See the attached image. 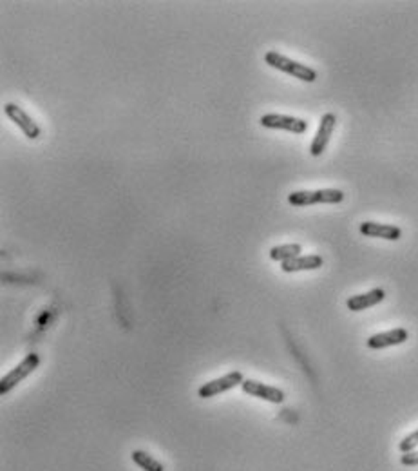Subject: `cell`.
Masks as SVG:
<instances>
[{"label":"cell","mask_w":418,"mask_h":471,"mask_svg":"<svg viewBox=\"0 0 418 471\" xmlns=\"http://www.w3.org/2000/svg\"><path fill=\"white\" fill-rule=\"evenodd\" d=\"M265 62L270 65V68L277 69V71H283L290 77H295L297 80L301 82H315L317 80V71L311 69L310 65H304L301 62H295V60L288 59L284 54L277 53V51H268L265 54Z\"/></svg>","instance_id":"obj_1"},{"label":"cell","mask_w":418,"mask_h":471,"mask_svg":"<svg viewBox=\"0 0 418 471\" xmlns=\"http://www.w3.org/2000/svg\"><path fill=\"white\" fill-rule=\"evenodd\" d=\"M344 199V192L339 189H320V190H295L288 196V201L293 207H310L317 203H341Z\"/></svg>","instance_id":"obj_2"},{"label":"cell","mask_w":418,"mask_h":471,"mask_svg":"<svg viewBox=\"0 0 418 471\" xmlns=\"http://www.w3.org/2000/svg\"><path fill=\"white\" fill-rule=\"evenodd\" d=\"M40 364V357L36 353H27L22 361L18 362L13 370H9L2 379H0V395H6L8 392L15 388L17 385H20L26 377H29L33 371L38 368Z\"/></svg>","instance_id":"obj_3"},{"label":"cell","mask_w":418,"mask_h":471,"mask_svg":"<svg viewBox=\"0 0 418 471\" xmlns=\"http://www.w3.org/2000/svg\"><path fill=\"white\" fill-rule=\"evenodd\" d=\"M243 373L241 371H230V373H226V376L219 377V379H214V380H208V383H205L203 386H199L198 389V395L201 399H212L216 397V395H221L225 394V392H229V389L235 388V386H241L243 385Z\"/></svg>","instance_id":"obj_4"},{"label":"cell","mask_w":418,"mask_h":471,"mask_svg":"<svg viewBox=\"0 0 418 471\" xmlns=\"http://www.w3.org/2000/svg\"><path fill=\"white\" fill-rule=\"evenodd\" d=\"M261 125L266 129H279L293 134H304L308 131V122L302 118L286 116V114H265L261 118Z\"/></svg>","instance_id":"obj_5"},{"label":"cell","mask_w":418,"mask_h":471,"mask_svg":"<svg viewBox=\"0 0 418 471\" xmlns=\"http://www.w3.org/2000/svg\"><path fill=\"white\" fill-rule=\"evenodd\" d=\"M241 388H243V392L247 395H252V397L263 399V401H266V403L281 404V403H284V399H286V395H284L283 389H279V388H275V386H270V385H265V383H261V380L247 379V380H243Z\"/></svg>","instance_id":"obj_6"},{"label":"cell","mask_w":418,"mask_h":471,"mask_svg":"<svg viewBox=\"0 0 418 471\" xmlns=\"http://www.w3.org/2000/svg\"><path fill=\"white\" fill-rule=\"evenodd\" d=\"M335 125H337V116L333 113H326L320 118L319 129H317V134H315L314 141L310 145V154L311 156H320V154L326 150L330 144V138H332L333 131H335Z\"/></svg>","instance_id":"obj_7"},{"label":"cell","mask_w":418,"mask_h":471,"mask_svg":"<svg viewBox=\"0 0 418 471\" xmlns=\"http://www.w3.org/2000/svg\"><path fill=\"white\" fill-rule=\"evenodd\" d=\"M4 113L11 122H15L20 127V131H22L29 140H36V138L40 136V127H38V123H35V120H33L24 109H20L15 104H6Z\"/></svg>","instance_id":"obj_8"},{"label":"cell","mask_w":418,"mask_h":471,"mask_svg":"<svg viewBox=\"0 0 418 471\" xmlns=\"http://www.w3.org/2000/svg\"><path fill=\"white\" fill-rule=\"evenodd\" d=\"M410 334L404 328H393L389 332H382V334H375L371 335L366 344H368V348L371 350H382V348H389V346H396V344H402L408 341Z\"/></svg>","instance_id":"obj_9"},{"label":"cell","mask_w":418,"mask_h":471,"mask_svg":"<svg viewBox=\"0 0 418 471\" xmlns=\"http://www.w3.org/2000/svg\"><path fill=\"white\" fill-rule=\"evenodd\" d=\"M360 234L368 235V238H382L387 241L401 240L402 231L401 226L387 225V223H377V222H364L360 223Z\"/></svg>","instance_id":"obj_10"},{"label":"cell","mask_w":418,"mask_h":471,"mask_svg":"<svg viewBox=\"0 0 418 471\" xmlns=\"http://www.w3.org/2000/svg\"><path fill=\"white\" fill-rule=\"evenodd\" d=\"M324 259L317 254H308V256H297L293 259L281 263V268L286 274H293V272H304V270H317L323 267Z\"/></svg>","instance_id":"obj_11"},{"label":"cell","mask_w":418,"mask_h":471,"mask_svg":"<svg viewBox=\"0 0 418 471\" xmlns=\"http://www.w3.org/2000/svg\"><path fill=\"white\" fill-rule=\"evenodd\" d=\"M384 298H386V292L382 288H373L366 292V294L353 295L346 301V307L350 308L351 312H362L366 308H371L375 304L382 303Z\"/></svg>","instance_id":"obj_12"},{"label":"cell","mask_w":418,"mask_h":471,"mask_svg":"<svg viewBox=\"0 0 418 471\" xmlns=\"http://www.w3.org/2000/svg\"><path fill=\"white\" fill-rule=\"evenodd\" d=\"M302 247L299 243H288V245H277L270 250V258L274 261H288V259H293L297 256H301Z\"/></svg>","instance_id":"obj_13"},{"label":"cell","mask_w":418,"mask_h":471,"mask_svg":"<svg viewBox=\"0 0 418 471\" xmlns=\"http://www.w3.org/2000/svg\"><path fill=\"white\" fill-rule=\"evenodd\" d=\"M131 458L136 466H139L144 471H165V466L162 462L150 457L147 451H141V449H134L131 453Z\"/></svg>","instance_id":"obj_14"},{"label":"cell","mask_w":418,"mask_h":471,"mask_svg":"<svg viewBox=\"0 0 418 471\" xmlns=\"http://www.w3.org/2000/svg\"><path fill=\"white\" fill-rule=\"evenodd\" d=\"M417 446H418V430L410 433L408 437H404V439L401 440V444H398V449H401L402 453H410L415 451Z\"/></svg>","instance_id":"obj_15"},{"label":"cell","mask_w":418,"mask_h":471,"mask_svg":"<svg viewBox=\"0 0 418 471\" xmlns=\"http://www.w3.org/2000/svg\"><path fill=\"white\" fill-rule=\"evenodd\" d=\"M401 462L402 466H418V449H415V451H410V453H402L401 457Z\"/></svg>","instance_id":"obj_16"}]
</instances>
